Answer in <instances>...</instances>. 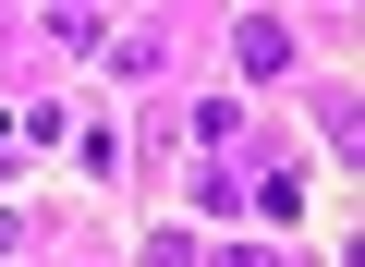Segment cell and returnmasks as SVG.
<instances>
[{
    "label": "cell",
    "instance_id": "1",
    "mask_svg": "<svg viewBox=\"0 0 365 267\" xmlns=\"http://www.w3.org/2000/svg\"><path fill=\"white\" fill-rule=\"evenodd\" d=\"M232 49H244V73H256V85H268V73H292V37H280L268 13H244V25H232Z\"/></svg>",
    "mask_w": 365,
    "mask_h": 267
},
{
    "label": "cell",
    "instance_id": "3",
    "mask_svg": "<svg viewBox=\"0 0 365 267\" xmlns=\"http://www.w3.org/2000/svg\"><path fill=\"white\" fill-rule=\"evenodd\" d=\"M61 13H86V0H61Z\"/></svg>",
    "mask_w": 365,
    "mask_h": 267
},
{
    "label": "cell",
    "instance_id": "2",
    "mask_svg": "<svg viewBox=\"0 0 365 267\" xmlns=\"http://www.w3.org/2000/svg\"><path fill=\"white\" fill-rule=\"evenodd\" d=\"M207 267H280V255H268V243H220Z\"/></svg>",
    "mask_w": 365,
    "mask_h": 267
}]
</instances>
